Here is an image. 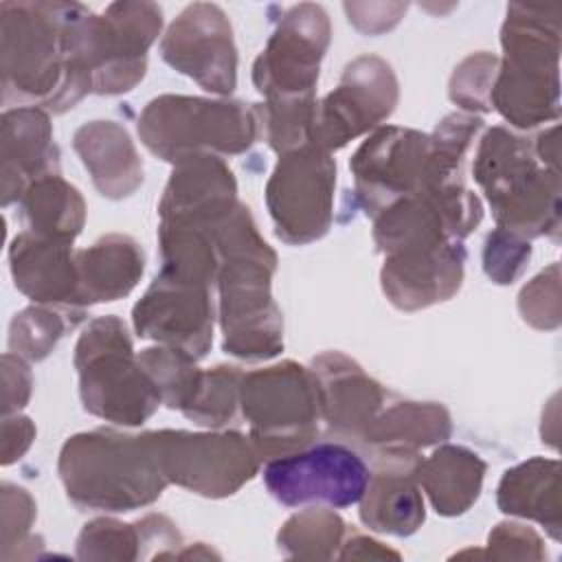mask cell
I'll return each instance as SVG.
<instances>
[{
    "label": "cell",
    "instance_id": "6da1fadb",
    "mask_svg": "<svg viewBox=\"0 0 562 562\" xmlns=\"http://www.w3.org/2000/svg\"><path fill=\"white\" fill-rule=\"evenodd\" d=\"M77 2H2V97L46 112H66L92 92L72 57Z\"/></svg>",
    "mask_w": 562,
    "mask_h": 562
},
{
    "label": "cell",
    "instance_id": "7a4b0ae2",
    "mask_svg": "<svg viewBox=\"0 0 562 562\" xmlns=\"http://www.w3.org/2000/svg\"><path fill=\"white\" fill-rule=\"evenodd\" d=\"M220 255V327L226 353L241 360H270L283 349V318L270 281L277 255L259 235L241 202L215 228Z\"/></svg>",
    "mask_w": 562,
    "mask_h": 562
},
{
    "label": "cell",
    "instance_id": "3957f363",
    "mask_svg": "<svg viewBox=\"0 0 562 562\" xmlns=\"http://www.w3.org/2000/svg\"><path fill=\"white\" fill-rule=\"evenodd\" d=\"M57 472L77 507L112 514L147 507L169 485L151 430L127 435L97 428L72 435L61 446Z\"/></svg>",
    "mask_w": 562,
    "mask_h": 562
},
{
    "label": "cell",
    "instance_id": "277c9868",
    "mask_svg": "<svg viewBox=\"0 0 562 562\" xmlns=\"http://www.w3.org/2000/svg\"><path fill=\"white\" fill-rule=\"evenodd\" d=\"M503 59L492 88V108L520 130L560 114V9L509 4L501 29Z\"/></svg>",
    "mask_w": 562,
    "mask_h": 562
},
{
    "label": "cell",
    "instance_id": "5b68a950",
    "mask_svg": "<svg viewBox=\"0 0 562 562\" xmlns=\"http://www.w3.org/2000/svg\"><path fill=\"white\" fill-rule=\"evenodd\" d=\"M474 180L487 198L496 226L525 239L560 231V171L544 167L533 143L492 127L483 134L474 167Z\"/></svg>",
    "mask_w": 562,
    "mask_h": 562
},
{
    "label": "cell",
    "instance_id": "8992f818",
    "mask_svg": "<svg viewBox=\"0 0 562 562\" xmlns=\"http://www.w3.org/2000/svg\"><path fill=\"white\" fill-rule=\"evenodd\" d=\"M138 136L158 158L178 165L195 156H235L261 136L255 103L162 94L138 116Z\"/></svg>",
    "mask_w": 562,
    "mask_h": 562
},
{
    "label": "cell",
    "instance_id": "52a82bcc",
    "mask_svg": "<svg viewBox=\"0 0 562 562\" xmlns=\"http://www.w3.org/2000/svg\"><path fill=\"white\" fill-rule=\"evenodd\" d=\"M75 369L83 408L105 422L140 426L162 404L119 316L90 321L75 347Z\"/></svg>",
    "mask_w": 562,
    "mask_h": 562
},
{
    "label": "cell",
    "instance_id": "ba28073f",
    "mask_svg": "<svg viewBox=\"0 0 562 562\" xmlns=\"http://www.w3.org/2000/svg\"><path fill=\"white\" fill-rule=\"evenodd\" d=\"M162 29L154 2H114L103 13L86 7L72 24V57L97 94L130 92L147 70V50Z\"/></svg>",
    "mask_w": 562,
    "mask_h": 562
},
{
    "label": "cell",
    "instance_id": "9c48e42d",
    "mask_svg": "<svg viewBox=\"0 0 562 562\" xmlns=\"http://www.w3.org/2000/svg\"><path fill=\"white\" fill-rule=\"evenodd\" d=\"M239 408L261 459L307 448L318 435V386L310 367L283 360L244 373Z\"/></svg>",
    "mask_w": 562,
    "mask_h": 562
},
{
    "label": "cell",
    "instance_id": "30bf717a",
    "mask_svg": "<svg viewBox=\"0 0 562 562\" xmlns=\"http://www.w3.org/2000/svg\"><path fill=\"white\" fill-rule=\"evenodd\" d=\"M169 483L206 498L239 492L261 465L250 437L237 430H151Z\"/></svg>",
    "mask_w": 562,
    "mask_h": 562
},
{
    "label": "cell",
    "instance_id": "8fae6325",
    "mask_svg": "<svg viewBox=\"0 0 562 562\" xmlns=\"http://www.w3.org/2000/svg\"><path fill=\"white\" fill-rule=\"evenodd\" d=\"M334 187L336 162L329 151L305 145L283 154L266 187L274 235L292 246L321 239L334 220Z\"/></svg>",
    "mask_w": 562,
    "mask_h": 562
},
{
    "label": "cell",
    "instance_id": "7c38bea8",
    "mask_svg": "<svg viewBox=\"0 0 562 562\" xmlns=\"http://www.w3.org/2000/svg\"><path fill=\"white\" fill-rule=\"evenodd\" d=\"M263 481L270 496L288 507H349L360 503L369 468L353 448L327 441L268 459Z\"/></svg>",
    "mask_w": 562,
    "mask_h": 562
},
{
    "label": "cell",
    "instance_id": "4fadbf2b",
    "mask_svg": "<svg viewBox=\"0 0 562 562\" xmlns=\"http://www.w3.org/2000/svg\"><path fill=\"white\" fill-rule=\"evenodd\" d=\"M331 24L323 7L303 2L283 13L252 64V83L266 101L314 99Z\"/></svg>",
    "mask_w": 562,
    "mask_h": 562
},
{
    "label": "cell",
    "instance_id": "5bb4252c",
    "mask_svg": "<svg viewBox=\"0 0 562 562\" xmlns=\"http://www.w3.org/2000/svg\"><path fill=\"white\" fill-rule=\"evenodd\" d=\"M400 99L397 77L389 61L375 55H360L345 66L338 88L316 101L312 145L336 151L349 140L378 130Z\"/></svg>",
    "mask_w": 562,
    "mask_h": 562
},
{
    "label": "cell",
    "instance_id": "9a60e30c",
    "mask_svg": "<svg viewBox=\"0 0 562 562\" xmlns=\"http://www.w3.org/2000/svg\"><path fill=\"white\" fill-rule=\"evenodd\" d=\"M428 134L411 127L386 125L356 149L349 160L356 195L367 215L375 217L393 202L417 193L424 184Z\"/></svg>",
    "mask_w": 562,
    "mask_h": 562
},
{
    "label": "cell",
    "instance_id": "2e32d148",
    "mask_svg": "<svg viewBox=\"0 0 562 562\" xmlns=\"http://www.w3.org/2000/svg\"><path fill=\"white\" fill-rule=\"evenodd\" d=\"M162 59L213 94L237 86V48L226 13L211 2H193L171 22L160 42Z\"/></svg>",
    "mask_w": 562,
    "mask_h": 562
},
{
    "label": "cell",
    "instance_id": "e0dca14e",
    "mask_svg": "<svg viewBox=\"0 0 562 562\" xmlns=\"http://www.w3.org/2000/svg\"><path fill=\"white\" fill-rule=\"evenodd\" d=\"M132 323L140 338L202 360L213 345L211 285L160 270L134 305Z\"/></svg>",
    "mask_w": 562,
    "mask_h": 562
},
{
    "label": "cell",
    "instance_id": "ac0fdd59",
    "mask_svg": "<svg viewBox=\"0 0 562 562\" xmlns=\"http://www.w3.org/2000/svg\"><path fill=\"white\" fill-rule=\"evenodd\" d=\"M465 248L459 239L413 246L384 255L380 283L386 299L415 312L452 299L463 283Z\"/></svg>",
    "mask_w": 562,
    "mask_h": 562
},
{
    "label": "cell",
    "instance_id": "d6986e66",
    "mask_svg": "<svg viewBox=\"0 0 562 562\" xmlns=\"http://www.w3.org/2000/svg\"><path fill=\"white\" fill-rule=\"evenodd\" d=\"M318 386L321 419L340 439L362 443L369 426L386 404V391L364 369L340 351H325L312 360Z\"/></svg>",
    "mask_w": 562,
    "mask_h": 562
},
{
    "label": "cell",
    "instance_id": "ffe728a7",
    "mask_svg": "<svg viewBox=\"0 0 562 562\" xmlns=\"http://www.w3.org/2000/svg\"><path fill=\"white\" fill-rule=\"evenodd\" d=\"M373 472L360 498V520L380 533L411 536L424 518V498L417 483L422 454L415 450H371Z\"/></svg>",
    "mask_w": 562,
    "mask_h": 562
},
{
    "label": "cell",
    "instance_id": "44dd1931",
    "mask_svg": "<svg viewBox=\"0 0 562 562\" xmlns=\"http://www.w3.org/2000/svg\"><path fill=\"white\" fill-rule=\"evenodd\" d=\"M9 266L15 288L35 303L57 307L79 321L86 316L72 244L24 231L9 246Z\"/></svg>",
    "mask_w": 562,
    "mask_h": 562
},
{
    "label": "cell",
    "instance_id": "7402d4cb",
    "mask_svg": "<svg viewBox=\"0 0 562 562\" xmlns=\"http://www.w3.org/2000/svg\"><path fill=\"white\" fill-rule=\"evenodd\" d=\"M237 182L220 156H195L173 165L158 202L160 222L217 226L235 206Z\"/></svg>",
    "mask_w": 562,
    "mask_h": 562
},
{
    "label": "cell",
    "instance_id": "603a6c76",
    "mask_svg": "<svg viewBox=\"0 0 562 562\" xmlns=\"http://www.w3.org/2000/svg\"><path fill=\"white\" fill-rule=\"evenodd\" d=\"M2 206L20 202L26 187L59 173V149L48 112L20 105L2 114Z\"/></svg>",
    "mask_w": 562,
    "mask_h": 562
},
{
    "label": "cell",
    "instance_id": "cb8c5ba5",
    "mask_svg": "<svg viewBox=\"0 0 562 562\" xmlns=\"http://www.w3.org/2000/svg\"><path fill=\"white\" fill-rule=\"evenodd\" d=\"M72 147L101 195L123 200L143 184V162L123 125L90 121L75 132Z\"/></svg>",
    "mask_w": 562,
    "mask_h": 562
},
{
    "label": "cell",
    "instance_id": "d4e9b609",
    "mask_svg": "<svg viewBox=\"0 0 562 562\" xmlns=\"http://www.w3.org/2000/svg\"><path fill=\"white\" fill-rule=\"evenodd\" d=\"M145 270L143 248L127 235H105L90 248L77 250V272L83 305L127 296Z\"/></svg>",
    "mask_w": 562,
    "mask_h": 562
},
{
    "label": "cell",
    "instance_id": "484cf974",
    "mask_svg": "<svg viewBox=\"0 0 562 562\" xmlns=\"http://www.w3.org/2000/svg\"><path fill=\"white\" fill-rule=\"evenodd\" d=\"M496 503L503 514L531 518L560 540V461L533 457L509 468L498 483Z\"/></svg>",
    "mask_w": 562,
    "mask_h": 562
},
{
    "label": "cell",
    "instance_id": "4316f807",
    "mask_svg": "<svg viewBox=\"0 0 562 562\" xmlns=\"http://www.w3.org/2000/svg\"><path fill=\"white\" fill-rule=\"evenodd\" d=\"M485 470L487 465L476 452L443 443L428 459H422L417 483L437 514L459 516L479 498Z\"/></svg>",
    "mask_w": 562,
    "mask_h": 562
},
{
    "label": "cell",
    "instance_id": "83f0119b",
    "mask_svg": "<svg viewBox=\"0 0 562 562\" xmlns=\"http://www.w3.org/2000/svg\"><path fill=\"white\" fill-rule=\"evenodd\" d=\"M452 435V419L437 402L384 404L360 446L371 450H424L443 443Z\"/></svg>",
    "mask_w": 562,
    "mask_h": 562
},
{
    "label": "cell",
    "instance_id": "f1b7e54d",
    "mask_svg": "<svg viewBox=\"0 0 562 562\" xmlns=\"http://www.w3.org/2000/svg\"><path fill=\"white\" fill-rule=\"evenodd\" d=\"M20 211L29 233L64 244H72L86 222L81 193L59 173L31 182L20 198Z\"/></svg>",
    "mask_w": 562,
    "mask_h": 562
},
{
    "label": "cell",
    "instance_id": "f546056e",
    "mask_svg": "<svg viewBox=\"0 0 562 562\" xmlns=\"http://www.w3.org/2000/svg\"><path fill=\"white\" fill-rule=\"evenodd\" d=\"M345 520L327 507H307L283 522L277 542L288 558L331 560L345 542Z\"/></svg>",
    "mask_w": 562,
    "mask_h": 562
},
{
    "label": "cell",
    "instance_id": "4dcf8cb0",
    "mask_svg": "<svg viewBox=\"0 0 562 562\" xmlns=\"http://www.w3.org/2000/svg\"><path fill=\"white\" fill-rule=\"evenodd\" d=\"M138 362L156 384L165 406L184 411L191 404L202 380L195 358L180 349L158 345L143 349L138 353Z\"/></svg>",
    "mask_w": 562,
    "mask_h": 562
},
{
    "label": "cell",
    "instance_id": "1f68e13d",
    "mask_svg": "<svg viewBox=\"0 0 562 562\" xmlns=\"http://www.w3.org/2000/svg\"><path fill=\"white\" fill-rule=\"evenodd\" d=\"M241 378V369L233 364H217L209 371H202L200 386L182 413L200 426L215 430L224 428L237 415Z\"/></svg>",
    "mask_w": 562,
    "mask_h": 562
},
{
    "label": "cell",
    "instance_id": "d6a6232c",
    "mask_svg": "<svg viewBox=\"0 0 562 562\" xmlns=\"http://www.w3.org/2000/svg\"><path fill=\"white\" fill-rule=\"evenodd\" d=\"M77 323L79 318L57 307H26L11 321L9 349L26 360H44L55 349L64 331L72 329Z\"/></svg>",
    "mask_w": 562,
    "mask_h": 562
},
{
    "label": "cell",
    "instance_id": "836d02e7",
    "mask_svg": "<svg viewBox=\"0 0 562 562\" xmlns=\"http://www.w3.org/2000/svg\"><path fill=\"white\" fill-rule=\"evenodd\" d=\"M79 560H138L143 542L138 522H119L114 518H97L83 525L77 538Z\"/></svg>",
    "mask_w": 562,
    "mask_h": 562
},
{
    "label": "cell",
    "instance_id": "e575fe53",
    "mask_svg": "<svg viewBox=\"0 0 562 562\" xmlns=\"http://www.w3.org/2000/svg\"><path fill=\"white\" fill-rule=\"evenodd\" d=\"M498 72V57L481 50L468 55L452 72L448 94L452 103L468 112H490L492 110V88Z\"/></svg>",
    "mask_w": 562,
    "mask_h": 562
},
{
    "label": "cell",
    "instance_id": "d590c367",
    "mask_svg": "<svg viewBox=\"0 0 562 562\" xmlns=\"http://www.w3.org/2000/svg\"><path fill=\"white\" fill-rule=\"evenodd\" d=\"M529 257H531L529 239L496 226L485 239L483 270L494 283L507 285L522 274Z\"/></svg>",
    "mask_w": 562,
    "mask_h": 562
},
{
    "label": "cell",
    "instance_id": "8d00e7d4",
    "mask_svg": "<svg viewBox=\"0 0 562 562\" xmlns=\"http://www.w3.org/2000/svg\"><path fill=\"white\" fill-rule=\"evenodd\" d=\"M518 312L536 329H555L560 325V266L551 263L533 277L518 294Z\"/></svg>",
    "mask_w": 562,
    "mask_h": 562
},
{
    "label": "cell",
    "instance_id": "74e56055",
    "mask_svg": "<svg viewBox=\"0 0 562 562\" xmlns=\"http://www.w3.org/2000/svg\"><path fill=\"white\" fill-rule=\"evenodd\" d=\"M487 555L496 560H542L547 549L533 529L518 522H501L490 531Z\"/></svg>",
    "mask_w": 562,
    "mask_h": 562
},
{
    "label": "cell",
    "instance_id": "f35d334b",
    "mask_svg": "<svg viewBox=\"0 0 562 562\" xmlns=\"http://www.w3.org/2000/svg\"><path fill=\"white\" fill-rule=\"evenodd\" d=\"M35 520V501L31 494L13 483L2 485V558L15 544H24Z\"/></svg>",
    "mask_w": 562,
    "mask_h": 562
},
{
    "label": "cell",
    "instance_id": "ab89813d",
    "mask_svg": "<svg viewBox=\"0 0 562 562\" xmlns=\"http://www.w3.org/2000/svg\"><path fill=\"white\" fill-rule=\"evenodd\" d=\"M33 378L26 362L15 353L2 356V408L4 415L18 413L31 397Z\"/></svg>",
    "mask_w": 562,
    "mask_h": 562
},
{
    "label": "cell",
    "instance_id": "60d3db41",
    "mask_svg": "<svg viewBox=\"0 0 562 562\" xmlns=\"http://www.w3.org/2000/svg\"><path fill=\"white\" fill-rule=\"evenodd\" d=\"M408 4L404 2H380V4H351L347 2L345 4V11L349 15V22L362 31V33H369V35H378V33H384L389 29H393L402 13H406Z\"/></svg>",
    "mask_w": 562,
    "mask_h": 562
},
{
    "label": "cell",
    "instance_id": "b9f144b4",
    "mask_svg": "<svg viewBox=\"0 0 562 562\" xmlns=\"http://www.w3.org/2000/svg\"><path fill=\"white\" fill-rule=\"evenodd\" d=\"M35 439V426L24 415H4L2 419V463L18 461Z\"/></svg>",
    "mask_w": 562,
    "mask_h": 562
},
{
    "label": "cell",
    "instance_id": "7bdbcfd3",
    "mask_svg": "<svg viewBox=\"0 0 562 562\" xmlns=\"http://www.w3.org/2000/svg\"><path fill=\"white\" fill-rule=\"evenodd\" d=\"M340 560H373V558H393L397 560L400 553L382 547V542L378 540H371L367 536H351L349 540L342 542L340 547V553H338Z\"/></svg>",
    "mask_w": 562,
    "mask_h": 562
}]
</instances>
